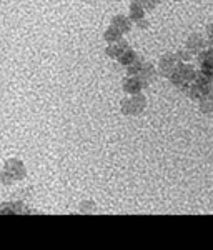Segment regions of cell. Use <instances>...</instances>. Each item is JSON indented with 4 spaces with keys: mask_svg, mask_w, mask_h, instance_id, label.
<instances>
[{
    "mask_svg": "<svg viewBox=\"0 0 213 250\" xmlns=\"http://www.w3.org/2000/svg\"><path fill=\"white\" fill-rule=\"evenodd\" d=\"M136 77L140 79V82L143 83V87L148 85V83L154 80L155 77V72H154V67L150 65V63H143V67L140 68V72L136 74Z\"/></svg>",
    "mask_w": 213,
    "mask_h": 250,
    "instance_id": "obj_8",
    "label": "cell"
},
{
    "mask_svg": "<svg viewBox=\"0 0 213 250\" xmlns=\"http://www.w3.org/2000/svg\"><path fill=\"white\" fill-rule=\"evenodd\" d=\"M142 99V97H132V99H128L127 102H123V114H127V115H136V114H140V112L143 110V107H145V102H142V104H138L136 105V102Z\"/></svg>",
    "mask_w": 213,
    "mask_h": 250,
    "instance_id": "obj_5",
    "label": "cell"
},
{
    "mask_svg": "<svg viewBox=\"0 0 213 250\" xmlns=\"http://www.w3.org/2000/svg\"><path fill=\"white\" fill-rule=\"evenodd\" d=\"M143 60H142V57H138L136 55V59L134 60V62L130 63V65H127V72H128V75H136L140 72V68L143 67Z\"/></svg>",
    "mask_w": 213,
    "mask_h": 250,
    "instance_id": "obj_12",
    "label": "cell"
},
{
    "mask_svg": "<svg viewBox=\"0 0 213 250\" xmlns=\"http://www.w3.org/2000/svg\"><path fill=\"white\" fill-rule=\"evenodd\" d=\"M127 48H128V43L125 40H116V42H112L110 45L107 47V54L110 55L112 59L118 60V57L127 50Z\"/></svg>",
    "mask_w": 213,
    "mask_h": 250,
    "instance_id": "obj_7",
    "label": "cell"
},
{
    "mask_svg": "<svg viewBox=\"0 0 213 250\" xmlns=\"http://www.w3.org/2000/svg\"><path fill=\"white\" fill-rule=\"evenodd\" d=\"M183 90H185V94L194 100L203 99L205 95L210 94L213 90V79L208 77V75H205L203 72H196V75H195V79L192 80V83L187 88H183Z\"/></svg>",
    "mask_w": 213,
    "mask_h": 250,
    "instance_id": "obj_1",
    "label": "cell"
},
{
    "mask_svg": "<svg viewBox=\"0 0 213 250\" xmlns=\"http://www.w3.org/2000/svg\"><path fill=\"white\" fill-rule=\"evenodd\" d=\"M196 60L200 63V72H203L205 75L213 79V47L205 48V50L200 52Z\"/></svg>",
    "mask_w": 213,
    "mask_h": 250,
    "instance_id": "obj_3",
    "label": "cell"
},
{
    "mask_svg": "<svg viewBox=\"0 0 213 250\" xmlns=\"http://www.w3.org/2000/svg\"><path fill=\"white\" fill-rule=\"evenodd\" d=\"M114 25H115L120 32H122V34H125V32L130 30V20H128L127 17H122V15H120V17H115Z\"/></svg>",
    "mask_w": 213,
    "mask_h": 250,
    "instance_id": "obj_11",
    "label": "cell"
},
{
    "mask_svg": "<svg viewBox=\"0 0 213 250\" xmlns=\"http://www.w3.org/2000/svg\"><path fill=\"white\" fill-rule=\"evenodd\" d=\"M208 39H210V42L213 43V25L208 27Z\"/></svg>",
    "mask_w": 213,
    "mask_h": 250,
    "instance_id": "obj_14",
    "label": "cell"
},
{
    "mask_svg": "<svg viewBox=\"0 0 213 250\" xmlns=\"http://www.w3.org/2000/svg\"><path fill=\"white\" fill-rule=\"evenodd\" d=\"M143 83L140 82V79L136 75H128V77L123 80V90L127 94H132V95H136L140 90H142Z\"/></svg>",
    "mask_w": 213,
    "mask_h": 250,
    "instance_id": "obj_6",
    "label": "cell"
},
{
    "mask_svg": "<svg viewBox=\"0 0 213 250\" xmlns=\"http://www.w3.org/2000/svg\"><path fill=\"white\" fill-rule=\"evenodd\" d=\"M120 35H122V32L116 29L115 25H112L110 29L107 30L105 39H107V42H116V40H120Z\"/></svg>",
    "mask_w": 213,
    "mask_h": 250,
    "instance_id": "obj_13",
    "label": "cell"
},
{
    "mask_svg": "<svg viewBox=\"0 0 213 250\" xmlns=\"http://www.w3.org/2000/svg\"><path fill=\"white\" fill-rule=\"evenodd\" d=\"M130 14H132V20L134 22H140V19H143V15H145V9H143V5L138 2H134L130 7Z\"/></svg>",
    "mask_w": 213,
    "mask_h": 250,
    "instance_id": "obj_9",
    "label": "cell"
},
{
    "mask_svg": "<svg viewBox=\"0 0 213 250\" xmlns=\"http://www.w3.org/2000/svg\"><path fill=\"white\" fill-rule=\"evenodd\" d=\"M195 75H196L195 68L182 62L175 68L174 74L170 75V80L174 82V85H176L178 88H187L192 83V80L195 79Z\"/></svg>",
    "mask_w": 213,
    "mask_h": 250,
    "instance_id": "obj_2",
    "label": "cell"
},
{
    "mask_svg": "<svg viewBox=\"0 0 213 250\" xmlns=\"http://www.w3.org/2000/svg\"><path fill=\"white\" fill-rule=\"evenodd\" d=\"M180 63H182V59H178V55H165L163 59H160V74L165 75V77H170Z\"/></svg>",
    "mask_w": 213,
    "mask_h": 250,
    "instance_id": "obj_4",
    "label": "cell"
},
{
    "mask_svg": "<svg viewBox=\"0 0 213 250\" xmlns=\"http://www.w3.org/2000/svg\"><path fill=\"white\" fill-rule=\"evenodd\" d=\"M135 59H136V54H135L134 50H132L130 47H128L127 50L123 52V54H122V55H120V57H118V62L122 63V65H125V67H127V65H130V63L134 62Z\"/></svg>",
    "mask_w": 213,
    "mask_h": 250,
    "instance_id": "obj_10",
    "label": "cell"
}]
</instances>
